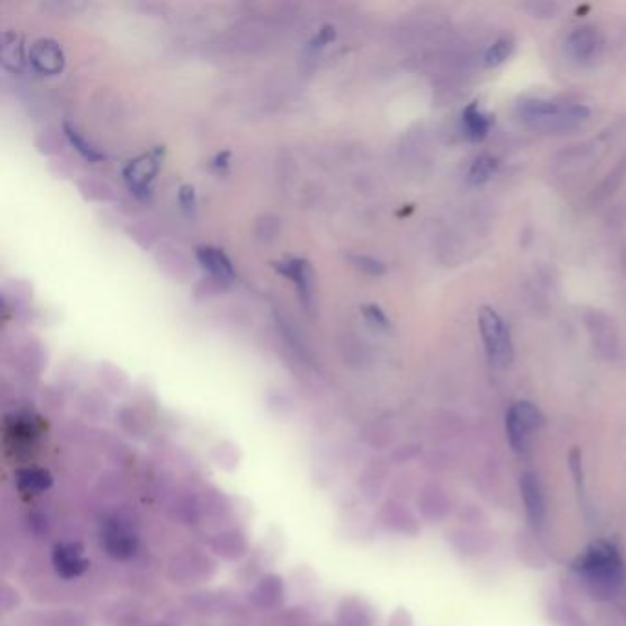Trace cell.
<instances>
[{
	"instance_id": "cell-1",
	"label": "cell",
	"mask_w": 626,
	"mask_h": 626,
	"mask_svg": "<svg viewBox=\"0 0 626 626\" xmlns=\"http://www.w3.org/2000/svg\"><path fill=\"white\" fill-rule=\"evenodd\" d=\"M518 112L529 129L546 134L573 130L583 125L590 116V111L580 103H557L541 98L523 100Z\"/></svg>"
},
{
	"instance_id": "cell-2",
	"label": "cell",
	"mask_w": 626,
	"mask_h": 626,
	"mask_svg": "<svg viewBox=\"0 0 626 626\" xmlns=\"http://www.w3.org/2000/svg\"><path fill=\"white\" fill-rule=\"evenodd\" d=\"M478 322L490 366L507 368L514 356V347L507 324L498 312L490 307L479 309Z\"/></svg>"
},
{
	"instance_id": "cell-3",
	"label": "cell",
	"mask_w": 626,
	"mask_h": 626,
	"mask_svg": "<svg viewBox=\"0 0 626 626\" xmlns=\"http://www.w3.org/2000/svg\"><path fill=\"white\" fill-rule=\"evenodd\" d=\"M580 571L599 590H612L619 585L622 562L617 550L608 542H595L580 559Z\"/></svg>"
},
{
	"instance_id": "cell-4",
	"label": "cell",
	"mask_w": 626,
	"mask_h": 626,
	"mask_svg": "<svg viewBox=\"0 0 626 626\" xmlns=\"http://www.w3.org/2000/svg\"><path fill=\"white\" fill-rule=\"evenodd\" d=\"M544 425L542 412L536 408L529 400H520L511 407L505 419L507 437L513 446V451L522 452L529 443V437L534 430H539Z\"/></svg>"
},
{
	"instance_id": "cell-5",
	"label": "cell",
	"mask_w": 626,
	"mask_h": 626,
	"mask_svg": "<svg viewBox=\"0 0 626 626\" xmlns=\"http://www.w3.org/2000/svg\"><path fill=\"white\" fill-rule=\"evenodd\" d=\"M601 49H603V39L599 31L592 26L575 28L566 40V50L569 58L577 63L594 61L599 56Z\"/></svg>"
},
{
	"instance_id": "cell-6",
	"label": "cell",
	"mask_w": 626,
	"mask_h": 626,
	"mask_svg": "<svg viewBox=\"0 0 626 626\" xmlns=\"http://www.w3.org/2000/svg\"><path fill=\"white\" fill-rule=\"evenodd\" d=\"M586 327L601 354L613 356L617 353V333L613 322L606 315L599 310H590L586 315Z\"/></svg>"
},
{
	"instance_id": "cell-7",
	"label": "cell",
	"mask_w": 626,
	"mask_h": 626,
	"mask_svg": "<svg viewBox=\"0 0 626 626\" xmlns=\"http://www.w3.org/2000/svg\"><path fill=\"white\" fill-rule=\"evenodd\" d=\"M520 488H522V498H523L529 522L532 525H541L546 516V500H544L542 485L539 478H536L534 474H523L520 481Z\"/></svg>"
},
{
	"instance_id": "cell-8",
	"label": "cell",
	"mask_w": 626,
	"mask_h": 626,
	"mask_svg": "<svg viewBox=\"0 0 626 626\" xmlns=\"http://www.w3.org/2000/svg\"><path fill=\"white\" fill-rule=\"evenodd\" d=\"M52 562L56 571L63 578L79 577L86 568L88 560L83 557V548L79 544H59L54 548Z\"/></svg>"
},
{
	"instance_id": "cell-9",
	"label": "cell",
	"mask_w": 626,
	"mask_h": 626,
	"mask_svg": "<svg viewBox=\"0 0 626 626\" xmlns=\"http://www.w3.org/2000/svg\"><path fill=\"white\" fill-rule=\"evenodd\" d=\"M103 544L107 548V551L116 557V559H130L137 551V539L130 532H127L121 527L111 525L105 529L103 532Z\"/></svg>"
},
{
	"instance_id": "cell-10",
	"label": "cell",
	"mask_w": 626,
	"mask_h": 626,
	"mask_svg": "<svg viewBox=\"0 0 626 626\" xmlns=\"http://www.w3.org/2000/svg\"><path fill=\"white\" fill-rule=\"evenodd\" d=\"M490 123H493V120L478 107V103H470L463 111V129L467 139L472 142H481L487 137Z\"/></svg>"
},
{
	"instance_id": "cell-11",
	"label": "cell",
	"mask_w": 626,
	"mask_h": 626,
	"mask_svg": "<svg viewBox=\"0 0 626 626\" xmlns=\"http://www.w3.org/2000/svg\"><path fill=\"white\" fill-rule=\"evenodd\" d=\"M52 485V478L47 470L40 469H24L17 474V487L21 493H42Z\"/></svg>"
},
{
	"instance_id": "cell-12",
	"label": "cell",
	"mask_w": 626,
	"mask_h": 626,
	"mask_svg": "<svg viewBox=\"0 0 626 626\" xmlns=\"http://www.w3.org/2000/svg\"><path fill=\"white\" fill-rule=\"evenodd\" d=\"M498 160L490 155H481L474 160L470 171H469V183L472 186H479L488 183L498 171Z\"/></svg>"
},
{
	"instance_id": "cell-13",
	"label": "cell",
	"mask_w": 626,
	"mask_h": 626,
	"mask_svg": "<svg viewBox=\"0 0 626 626\" xmlns=\"http://www.w3.org/2000/svg\"><path fill=\"white\" fill-rule=\"evenodd\" d=\"M511 52H513V42L509 39H500L485 52V58H483L485 65L487 67H498L511 56Z\"/></svg>"
}]
</instances>
